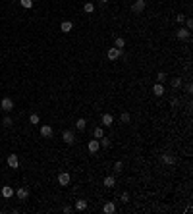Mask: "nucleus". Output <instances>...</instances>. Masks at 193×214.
<instances>
[{"instance_id":"dca6fc26","label":"nucleus","mask_w":193,"mask_h":214,"mask_svg":"<svg viewBox=\"0 0 193 214\" xmlns=\"http://www.w3.org/2000/svg\"><path fill=\"white\" fill-rule=\"evenodd\" d=\"M12 195H14V189L10 187V185H4V187H2V197H4V199H10Z\"/></svg>"},{"instance_id":"1a4fd4ad","label":"nucleus","mask_w":193,"mask_h":214,"mask_svg":"<svg viewBox=\"0 0 193 214\" xmlns=\"http://www.w3.org/2000/svg\"><path fill=\"white\" fill-rule=\"evenodd\" d=\"M153 95H155V97H162V95H164V85H162V83H156V85L153 87Z\"/></svg>"},{"instance_id":"4be33fe9","label":"nucleus","mask_w":193,"mask_h":214,"mask_svg":"<svg viewBox=\"0 0 193 214\" xmlns=\"http://www.w3.org/2000/svg\"><path fill=\"white\" fill-rule=\"evenodd\" d=\"M114 47H116V48H120V50H122V48H124V47H126V41H124V39H122V37H118V39H116V41H114Z\"/></svg>"},{"instance_id":"f704fd0d","label":"nucleus","mask_w":193,"mask_h":214,"mask_svg":"<svg viewBox=\"0 0 193 214\" xmlns=\"http://www.w3.org/2000/svg\"><path fill=\"white\" fill-rule=\"evenodd\" d=\"M170 106H178V98H172V100H170Z\"/></svg>"},{"instance_id":"cd10ccee","label":"nucleus","mask_w":193,"mask_h":214,"mask_svg":"<svg viewBox=\"0 0 193 214\" xmlns=\"http://www.w3.org/2000/svg\"><path fill=\"white\" fill-rule=\"evenodd\" d=\"M172 87H174V89L181 87V77H174V79H172Z\"/></svg>"},{"instance_id":"9d476101","label":"nucleus","mask_w":193,"mask_h":214,"mask_svg":"<svg viewBox=\"0 0 193 214\" xmlns=\"http://www.w3.org/2000/svg\"><path fill=\"white\" fill-rule=\"evenodd\" d=\"M103 210H104V214H114L116 212V205H114V202H104Z\"/></svg>"},{"instance_id":"a878e982","label":"nucleus","mask_w":193,"mask_h":214,"mask_svg":"<svg viewBox=\"0 0 193 214\" xmlns=\"http://www.w3.org/2000/svg\"><path fill=\"white\" fill-rule=\"evenodd\" d=\"M156 81H158V83H164V81H166V73H164V72H158V73H156Z\"/></svg>"},{"instance_id":"5701e85b","label":"nucleus","mask_w":193,"mask_h":214,"mask_svg":"<svg viewBox=\"0 0 193 214\" xmlns=\"http://www.w3.org/2000/svg\"><path fill=\"white\" fill-rule=\"evenodd\" d=\"M130 120H131V116L128 114V112H122V114H120V122L122 123H130Z\"/></svg>"},{"instance_id":"4468645a","label":"nucleus","mask_w":193,"mask_h":214,"mask_svg":"<svg viewBox=\"0 0 193 214\" xmlns=\"http://www.w3.org/2000/svg\"><path fill=\"white\" fill-rule=\"evenodd\" d=\"M74 29V23H72V21H62V25H60V31L62 33H70Z\"/></svg>"},{"instance_id":"72a5a7b5","label":"nucleus","mask_w":193,"mask_h":214,"mask_svg":"<svg viewBox=\"0 0 193 214\" xmlns=\"http://www.w3.org/2000/svg\"><path fill=\"white\" fill-rule=\"evenodd\" d=\"M64 212H66V214H70V212H74V207H64Z\"/></svg>"},{"instance_id":"bb28decb","label":"nucleus","mask_w":193,"mask_h":214,"mask_svg":"<svg viewBox=\"0 0 193 214\" xmlns=\"http://www.w3.org/2000/svg\"><path fill=\"white\" fill-rule=\"evenodd\" d=\"M19 4H21V6H23L25 10H29V8L33 6V0H19Z\"/></svg>"},{"instance_id":"c85d7f7f","label":"nucleus","mask_w":193,"mask_h":214,"mask_svg":"<svg viewBox=\"0 0 193 214\" xmlns=\"http://www.w3.org/2000/svg\"><path fill=\"white\" fill-rule=\"evenodd\" d=\"M122 168H124V164H122V162L118 160V162L114 164V172H116V174H120V172H122Z\"/></svg>"},{"instance_id":"473e14b6","label":"nucleus","mask_w":193,"mask_h":214,"mask_svg":"<svg viewBox=\"0 0 193 214\" xmlns=\"http://www.w3.org/2000/svg\"><path fill=\"white\" fill-rule=\"evenodd\" d=\"M185 29H189V31L193 29V21L191 19H185Z\"/></svg>"},{"instance_id":"f03ea898","label":"nucleus","mask_w":193,"mask_h":214,"mask_svg":"<svg viewBox=\"0 0 193 214\" xmlns=\"http://www.w3.org/2000/svg\"><path fill=\"white\" fill-rule=\"evenodd\" d=\"M62 139H64V143H66V145H74V141H75L74 131H72V129H66V131L62 133Z\"/></svg>"},{"instance_id":"2f4dec72","label":"nucleus","mask_w":193,"mask_h":214,"mask_svg":"<svg viewBox=\"0 0 193 214\" xmlns=\"http://www.w3.org/2000/svg\"><path fill=\"white\" fill-rule=\"evenodd\" d=\"M176 21H178V23H184V21H185V16H184V14L176 16Z\"/></svg>"},{"instance_id":"9b49d317","label":"nucleus","mask_w":193,"mask_h":214,"mask_svg":"<svg viewBox=\"0 0 193 214\" xmlns=\"http://www.w3.org/2000/svg\"><path fill=\"white\" fill-rule=\"evenodd\" d=\"M100 122H103V126L108 127L112 126V122H114V118H112V114H103V118H100Z\"/></svg>"},{"instance_id":"b1692460","label":"nucleus","mask_w":193,"mask_h":214,"mask_svg":"<svg viewBox=\"0 0 193 214\" xmlns=\"http://www.w3.org/2000/svg\"><path fill=\"white\" fill-rule=\"evenodd\" d=\"M29 123H33V126L41 123V118H39V114H31V116H29Z\"/></svg>"},{"instance_id":"20e7f679","label":"nucleus","mask_w":193,"mask_h":214,"mask_svg":"<svg viewBox=\"0 0 193 214\" xmlns=\"http://www.w3.org/2000/svg\"><path fill=\"white\" fill-rule=\"evenodd\" d=\"M8 166L12 168V170H16V168L19 166V160H18V154H8V158H6Z\"/></svg>"},{"instance_id":"2eb2a0df","label":"nucleus","mask_w":193,"mask_h":214,"mask_svg":"<svg viewBox=\"0 0 193 214\" xmlns=\"http://www.w3.org/2000/svg\"><path fill=\"white\" fill-rule=\"evenodd\" d=\"M162 162H164V164H176V156L170 154V152H168V154H162Z\"/></svg>"},{"instance_id":"f8f14e48","label":"nucleus","mask_w":193,"mask_h":214,"mask_svg":"<svg viewBox=\"0 0 193 214\" xmlns=\"http://www.w3.org/2000/svg\"><path fill=\"white\" fill-rule=\"evenodd\" d=\"M16 195H18V199H19V201H25V199L29 197V191H27L25 187H21V189H18V191H16Z\"/></svg>"},{"instance_id":"a211bd4d","label":"nucleus","mask_w":193,"mask_h":214,"mask_svg":"<svg viewBox=\"0 0 193 214\" xmlns=\"http://www.w3.org/2000/svg\"><path fill=\"white\" fill-rule=\"evenodd\" d=\"M75 127H77L79 131H83V129L87 127V120H85V118H79V120L75 122Z\"/></svg>"},{"instance_id":"7c9ffc66","label":"nucleus","mask_w":193,"mask_h":214,"mask_svg":"<svg viewBox=\"0 0 193 214\" xmlns=\"http://www.w3.org/2000/svg\"><path fill=\"white\" fill-rule=\"evenodd\" d=\"M120 199H122V202H130V193H122Z\"/></svg>"},{"instance_id":"39448f33","label":"nucleus","mask_w":193,"mask_h":214,"mask_svg":"<svg viewBox=\"0 0 193 214\" xmlns=\"http://www.w3.org/2000/svg\"><path fill=\"white\" fill-rule=\"evenodd\" d=\"M70 182H72V177H70V174L68 172H62V174H58V183L60 185H70Z\"/></svg>"},{"instance_id":"6ab92c4d","label":"nucleus","mask_w":193,"mask_h":214,"mask_svg":"<svg viewBox=\"0 0 193 214\" xmlns=\"http://www.w3.org/2000/svg\"><path fill=\"white\" fill-rule=\"evenodd\" d=\"M75 208H77V210H85V208H87V201H83V199L75 201Z\"/></svg>"},{"instance_id":"7ed1b4c3","label":"nucleus","mask_w":193,"mask_h":214,"mask_svg":"<svg viewBox=\"0 0 193 214\" xmlns=\"http://www.w3.org/2000/svg\"><path fill=\"white\" fill-rule=\"evenodd\" d=\"M120 54H122V50H120V48H116V47H112V48L106 52L108 60H112V62H114V60H118V58H120Z\"/></svg>"},{"instance_id":"6e6552de","label":"nucleus","mask_w":193,"mask_h":214,"mask_svg":"<svg viewBox=\"0 0 193 214\" xmlns=\"http://www.w3.org/2000/svg\"><path fill=\"white\" fill-rule=\"evenodd\" d=\"M41 135H43V137H52V127L47 126V123H43V126H41Z\"/></svg>"},{"instance_id":"aec40b11","label":"nucleus","mask_w":193,"mask_h":214,"mask_svg":"<svg viewBox=\"0 0 193 214\" xmlns=\"http://www.w3.org/2000/svg\"><path fill=\"white\" fill-rule=\"evenodd\" d=\"M83 10H85V14H93V12H95V4H93V2H87V4L83 6Z\"/></svg>"},{"instance_id":"f3484780","label":"nucleus","mask_w":193,"mask_h":214,"mask_svg":"<svg viewBox=\"0 0 193 214\" xmlns=\"http://www.w3.org/2000/svg\"><path fill=\"white\" fill-rule=\"evenodd\" d=\"M114 185H116L114 176H106V177H104V187H108V189H110V187H114Z\"/></svg>"},{"instance_id":"412c9836","label":"nucleus","mask_w":193,"mask_h":214,"mask_svg":"<svg viewBox=\"0 0 193 214\" xmlns=\"http://www.w3.org/2000/svg\"><path fill=\"white\" fill-rule=\"evenodd\" d=\"M99 143H100V147H103V149H108V147H110V139H108V137H100Z\"/></svg>"},{"instance_id":"ddd939ff","label":"nucleus","mask_w":193,"mask_h":214,"mask_svg":"<svg viewBox=\"0 0 193 214\" xmlns=\"http://www.w3.org/2000/svg\"><path fill=\"white\" fill-rule=\"evenodd\" d=\"M99 149H100L99 139H91V141H89V151H91V152H97Z\"/></svg>"},{"instance_id":"f257e3e1","label":"nucleus","mask_w":193,"mask_h":214,"mask_svg":"<svg viewBox=\"0 0 193 214\" xmlns=\"http://www.w3.org/2000/svg\"><path fill=\"white\" fill-rule=\"evenodd\" d=\"M0 108H2L4 112H12V110H14V100H12V98H2Z\"/></svg>"},{"instance_id":"c9c22d12","label":"nucleus","mask_w":193,"mask_h":214,"mask_svg":"<svg viewBox=\"0 0 193 214\" xmlns=\"http://www.w3.org/2000/svg\"><path fill=\"white\" fill-rule=\"evenodd\" d=\"M100 2H103V4H106V2H108V0H100Z\"/></svg>"},{"instance_id":"393cba45","label":"nucleus","mask_w":193,"mask_h":214,"mask_svg":"<svg viewBox=\"0 0 193 214\" xmlns=\"http://www.w3.org/2000/svg\"><path fill=\"white\" fill-rule=\"evenodd\" d=\"M93 135H95V139H100V137H104V129H103V127H97V129L93 131Z\"/></svg>"},{"instance_id":"423d86ee","label":"nucleus","mask_w":193,"mask_h":214,"mask_svg":"<svg viewBox=\"0 0 193 214\" xmlns=\"http://www.w3.org/2000/svg\"><path fill=\"white\" fill-rule=\"evenodd\" d=\"M131 10H133L135 14H141L143 10H145V0H135L133 6H131Z\"/></svg>"},{"instance_id":"c756f323","label":"nucleus","mask_w":193,"mask_h":214,"mask_svg":"<svg viewBox=\"0 0 193 214\" xmlns=\"http://www.w3.org/2000/svg\"><path fill=\"white\" fill-rule=\"evenodd\" d=\"M2 123H4V127H12V118H8V116H6V118L2 120Z\"/></svg>"},{"instance_id":"0eeeda50","label":"nucleus","mask_w":193,"mask_h":214,"mask_svg":"<svg viewBox=\"0 0 193 214\" xmlns=\"http://www.w3.org/2000/svg\"><path fill=\"white\" fill-rule=\"evenodd\" d=\"M176 37H178L180 41H187V39L191 37V33H189V29H180V31L176 33Z\"/></svg>"}]
</instances>
